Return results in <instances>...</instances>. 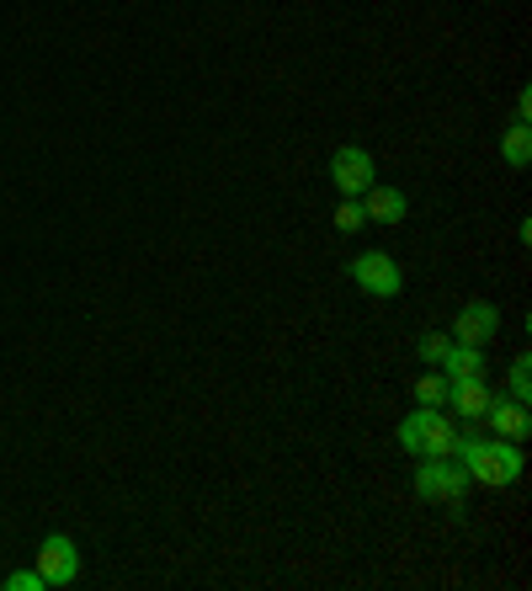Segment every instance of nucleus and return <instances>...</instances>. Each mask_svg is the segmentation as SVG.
Here are the masks:
<instances>
[{"mask_svg": "<svg viewBox=\"0 0 532 591\" xmlns=\"http://www.w3.org/2000/svg\"><path fill=\"white\" fill-rule=\"evenodd\" d=\"M453 459L480 485H516L522 480V447L506 443V437H459Z\"/></svg>", "mask_w": 532, "mask_h": 591, "instance_id": "obj_1", "label": "nucleus"}, {"mask_svg": "<svg viewBox=\"0 0 532 591\" xmlns=\"http://www.w3.org/2000/svg\"><path fill=\"white\" fill-rule=\"evenodd\" d=\"M459 421L447 416L442 405H421L411 416L400 421V447L405 453H426V459H447L453 447H459Z\"/></svg>", "mask_w": 532, "mask_h": 591, "instance_id": "obj_2", "label": "nucleus"}, {"mask_svg": "<svg viewBox=\"0 0 532 591\" xmlns=\"http://www.w3.org/2000/svg\"><path fill=\"white\" fill-rule=\"evenodd\" d=\"M463 491H469V469L447 453V459H426L415 469V495L421 501H436V506H459Z\"/></svg>", "mask_w": 532, "mask_h": 591, "instance_id": "obj_3", "label": "nucleus"}, {"mask_svg": "<svg viewBox=\"0 0 532 591\" xmlns=\"http://www.w3.org/2000/svg\"><path fill=\"white\" fill-rule=\"evenodd\" d=\"M352 283L373 298H394L400 288H405V272H400V262H394L388 250H367V256L352 262Z\"/></svg>", "mask_w": 532, "mask_h": 591, "instance_id": "obj_4", "label": "nucleus"}, {"mask_svg": "<svg viewBox=\"0 0 532 591\" xmlns=\"http://www.w3.org/2000/svg\"><path fill=\"white\" fill-rule=\"evenodd\" d=\"M38 575H43V587H75V575H80V549H75V539L53 533V539L38 543Z\"/></svg>", "mask_w": 532, "mask_h": 591, "instance_id": "obj_5", "label": "nucleus"}, {"mask_svg": "<svg viewBox=\"0 0 532 591\" xmlns=\"http://www.w3.org/2000/svg\"><path fill=\"white\" fill-rule=\"evenodd\" d=\"M331 181H336L346 197H363L367 187H373V155L357 145H346L331 155Z\"/></svg>", "mask_w": 532, "mask_h": 591, "instance_id": "obj_6", "label": "nucleus"}, {"mask_svg": "<svg viewBox=\"0 0 532 591\" xmlns=\"http://www.w3.org/2000/svg\"><path fill=\"white\" fill-rule=\"evenodd\" d=\"M495 331H501V309H495V304H484V298H474V304H463V309H459L453 342H459V346H484V342H495Z\"/></svg>", "mask_w": 532, "mask_h": 591, "instance_id": "obj_7", "label": "nucleus"}, {"mask_svg": "<svg viewBox=\"0 0 532 591\" xmlns=\"http://www.w3.org/2000/svg\"><path fill=\"white\" fill-rule=\"evenodd\" d=\"M480 421H490V432H495V437H506V443H522V437L532 432V416H528V405H522V400H490Z\"/></svg>", "mask_w": 532, "mask_h": 591, "instance_id": "obj_8", "label": "nucleus"}, {"mask_svg": "<svg viewBox=\"0 0 532 591\" xmlns=\"http://www.w3.org/2000/svg\"><path fill=\"white\" fill-rule=\"evenodd\" d=\"M363 214L373 224H400L411 214V197L400 193V187H367L363 193Z\"/></svg>", "mask_w": 532, "mask_h": 591, "instance_id": "obj_9", "label": "nucleus"}, {"mask_svg": "<svg viewBox=\"0 0 532 591\" xmlns=\"http://www.w3.org/2000/svg\"><path fill=\"white\" fill-rule=\"evenodd\" d=\"M490 400H495V394H490V384H484V378H463V384H447V405H453L463 421H480Z\"/></svg>", "mask_w": 532, "mask_h": 591, "instance_id": "obj_10", "label": "nucleus"}, {"mask_svg": "<svg viewBox=\"0 0 532 591\" xmlns=\"http://www.w3.org/2000/svg\"><path fill=\"white\" fill-rule=\"evenodd\" d=\"M447 373V384H463V378H484V346H447V357L436 363Z\"/></svg>", "mask_w": 532, "mask_h": 591, "instance_id": "obj_11", "label": "nucleus"}, {"mask_svg": "<svg viewBox=\"0 0 532 591\" xmlns=\"http://www.w3.org/2000/svg\"><path fill=\"white\" fill-rule=\"evenodd\" d=\"M501 155H506V166H516V171H522V166L532 160V134H528V128H522V124L511 128L506 145H501Z\"/></svg>", "mask_w": 532, "mask_h": 591, "instance_id": "obj_12", "label": "nucleus"}, {"mask_svg": "<svg viewBox=\"0 0 532 591\" xmlns=\"http://www.w3.org/2000/svg\"><path fill=\"white\" fill-rule=\"evenodd\" d=\"M415 400H421V405H447V373H421V378H415Z\"/></svg>", "mask_w": 532, "mask_h": 591, "instance_id": "obj_13", "label": "nucleus"}, {"mask_svg": "<svg viewBox=\"0 0 532 591\" xmlns=\"http://www.w3.org/2000/svg\"><path fill=\"white\" fill-rule=\"evenodd\" d=\"M363 224H367L363 203H357V197H346V203H341V208H336V229H341V235H357Z\"/></svg>", "mask_w": 532, "mask_h": 591, "instance_id": "obj_14", "label": "nucleus"}, {"mask_svg": "<svg viewBox=\"0 0 532 591\" xmlns=\"http://www.w3.org/2000/svg\"><path fill=\"white\" fill-rule=\"evenodd\" d=\"M532 363H528V352H522V357H516V363H511V400H522V405H528V394H532Z\"/></svg>", "mask_w": 532, "mask_h": 591, "instance_id": "obj_15", "label": "nucleus"}, {"mask_svg": "<svg viewBox=\"0 0 532 591\" xmlns=\"http://www.w3.org/2000/svg\"><path fill=\"white\" fill-rule=\"evenodd\" d=\"M0 587H6V591H43V575H38V565H32V570H17V575H6Z\"/></svg>", "mask_w": 532, "mask_h": 591, "instance_id": "obj_16", "label": "nucleus"}, {"mask_svg": "<svg viewBox=\"0 0 532 591\" xmlns=\"http://www.w3.org/2000/svg\"><path fill=\"white\" fill-rule=\"evenodd\" d=\"M447 346H453V336H421V357L436 368V363L447 357Z\"/></svg>", "mask_w": 532, "mask_h": 591, "instance_id": "obj_17", "label": "nucleus"}, {"mask_svg": "<svg viewBox=\"0 0 532 591\" xmlns=\"http://www.w3.org/2000/svg\"><path fill=\"white\" fill-rule=\"evenodd\" d=\"M528 118H532V97H528V91H522V97H516V124L528 128Z\"/></svg>", "mask_w": 532, "mask_h": 591, "instance_id": "obj_18", "label": "nucleus"}]
</instances>
